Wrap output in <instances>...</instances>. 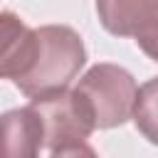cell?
I'll use <instances>...</instances> for the list:
<instances>
[{"label":"cell","instance_id":"cell-1","mask_svg":"<svg viewBox=\"0 0 158 158\" xmlns=\"http://www.w3.org/2000/svg\"><path fill=\"white\" fill-rule=\"evenodd\" d=\"M35 40V59L30 69L15 81V86L30 101L67 91L86 62V49L79 32L67 25L37 27Z\"/></svg>","mask_w":158,"mask_h":158},{"label":"cell","instance_id":"cell-2","mask_svg":"<svg viewBox=\"0 0 158 158\" xmlns=\"http://www.w3.org/2000/svg\"><path fill=\"white\" fill-rule=\"evenodd\" d=\"M74 91L84 99L96 128H116L133 116L138 86L128 69L111 62H99L86 69Z\"/></svg>","mask_w":158,"mask_h":158},{"label":"cell","instance_id":"cell-3","mask_svg":"<svg viewBox=\"0 0 158 158\" xmlns=\"http://www.w3.org/2000/svg\"><path fill=\"white\" fill-rule=\"evenodd\" d=\"M30 106L37 111L42 121L44 146L52 153L86 143V138L96 128L84 99L74 89L72 91L67 89V91H59L44 99H35L30 101Z\"/></svg>","mask_w":158,"mask_h":158},{"label":"cell","instance_id":"cell-4","mask_svg":"<svg viewBox=\"0 0 158 158\" xmlns=\"http://www.w3.org/2000/svg\"><path fill=\"white\" fill-rule=\"evenodd\" d=\"M96 15L111 35L133 37L136 44L158 62V2L101 0L96 2Z\"/></svg>","mask_w":158,"mask_h":158},{"label":"cell","instance_id":"cell-5","mask_svg":"<svg viewBox=\"0 0 158 158\" xmlns=\"http://www.w3.org/2000/svg\"><path fill=\"white\" fill-rule=\"evenodd\" d=\"M44 128L32 106L10 109L0 116V158H40Z\"/></svg>","mask_w":158,"mask_h":158},{"label":"cell","instance_id":"cell-6","mask_svg":"<svg viewBox=\"0 0 158 158\" xmlns=\"http://www.w3.org/2000/svg\"><path fill=\"white\" fill-rule=\"evenodd\" d=\"M35 30H30L20 15L0 10V79L17 81L35 59Z\"/></svg>","mask_w":158,"mask_h":158},{"label":"cell","instance_id":"cell-7","mask_svg":"<svg viewBox=\"0 0 158 158\" xmlns=\"http://www.w3.org/2000/svg\"><path fill=\"white\" fill-rule=\"evenodd\" d=\"M133 123L136 128L158 146V77L148 79L138 86L136 104H133Z\"/></svg>","mask_w":158,"mask_h":158},{"label":"cell","instance_id":"cell-8","mask_svg":"<svg viewBox=\"0 0 158 158\" xmlns=\"http://www.w3.org/2000/svg\"><path fill=\"white\" fill-rule=\"evenodd\" d=\"M49 158H99V156H96V151H94L91 146L81 143V146H74V148L57 151V153H52Z\"/></svg>","mask_w":158,"mask_h":158}]
</instances>
